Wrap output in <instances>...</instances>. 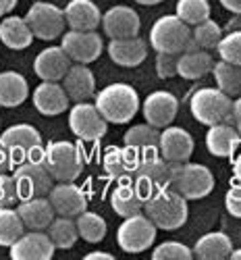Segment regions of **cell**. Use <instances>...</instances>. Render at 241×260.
<instances>
[{
	"instance_id": "obj_21",
	"label": "cell",
	"mask_w": 241,
	"mask_h": 260,
	"mask_svg": "<svg viewBox=\"0 0 241 260\" xmlns=\"http://www.w3.org/2000/svg\"><path fill=\"white\" fill-rule=\"evenodd\" d=\"M140 152H135L133 148L129 146H111L106 148V152L102 156V167L106 171L108 177H113L117 181H123V179H133V173L137 169V162H140Z\"/></svg>"
},
{
	"instance_id": "obj_4",
	"label": "cell",
	"mask_w": 241,
	"mask_h": 260,
	"mask_svg": "<svg viewBox=\"0 0 241 260\" xmlns=\"http://www.w3.org/2000/svg\"><path fill=\"white\" fill-rule=\"evenodd\" d=\"M0 140L11 150L17 167L23 162H46V146L42 144L40 132L29 123L11 125L3 132Z\"/></svg>"
},
{
	"instance_id": "obj_14",
	"label": "cell",
	"mask_w": 241,
	"mask_h": 260,
	"mask_svg": "<svg viewBox=\"0 0 241 260\" xmlns=\"http://www.w3.org/2000/svg\"><path fill=\"white\" fill-rule=\"evenodd\" d=\"M142 113H144V121L154 125L158 129H164L168 125H173L175 117L179 113V100L173 92L166 90H156L146 96V100L142 102Z\"/></svg>"
},
{
	"instance_id": "obj_29",
	"label": "cell",
	"mask_w": 241,
	"mask_h": 260,
	"mask_svg": "<svg viewBox=\"0 0 241 260\" xmlns=\"http://www.w3.org/2000/svg\"><path fill=\"white\" fill-rule=\"evenodd\" d=\"M214 69V58L210 50L202 48H191L179 54V64H177V75L187 79V81H198L212 73Z\"/></svg>"
},
{
	"instance_id": "obj_10",
	"label": "cell",
	"mask_w": 241,
	"mask_h": 260,
	"mask_svg": "<svg viewBox=\"0 0 241 260\" xmlns=\"http://www.w3.org/2000/svg\"><path fill=\"white\" fill-rule=\"evenodd\" d=\"M25 19L38 40L52 42L56 38H62L67 19H64V9L52 5V3H33L29 11L25 13Z\"/></svg>"
},
{
	"instance_id": "obj_47",
	"label": "cell",
	"mask_w": 241,
	"mask_h": 260,
	"mask_svg": "<svg viewBox=\"0 0 241 260\" xmlns=\"http://www.w3.org/2000/svg\"><path fill=\"white\" fill-rule=\"evenodd\" d=\"M17 5H19V0H0V19L7 17Z\"/></svg>"
},
{
	"instance_id": "obj_25",
	"label": "cell",
	"mask_w": 241,
	"mask_h": 260,
	"mask_svg": "<svg viewBox=\"0 0 241 260\" xmlns=\"http://www.w3.org/2000/svg\"><path fill=\"white\" fill-rule=\"evenodd\" d=\"M241 142V134L233 123H218L208 127L206 132V148L216 158H231Z\"/></svg>"
},
{
	"instance_id": "obj_44",
	"label": "cell",
	"mask_w": 241,
	"mask_h": 260,
	"mask_svg": "<svg viewBox=\"0 0 241 260\" xmlns=\"http://www.w3.org/2000/svg\"><path fill=\"white\" fill-rule=\"evenodd\" d=\"M15 158L11 154V150L3 144V140H0V173H13L15 171Z\"/></svg>"
},
{
	"instance_id": "obj_24",
	"label": "cell",
	"mask_w": 241,
	"mask_h": 260,
	"mask_svg": "<svg viewBox=\"0 0 241 260\" xmlns=\"http://www.w3.org/2000/svg\"><path fill=\"white\" fill-rule=\"evenodd\" d=\"M17 210L25 223V229L46 231L50 223L56 219V210L52 202L48 200V196H36L29 200H21L17 204Z\"/></svg>"
},
{
	"instance_id": "obj_18",
	"label": "cell",
	"mask_w": 241,
	"mask_h": 260,
	"mask_svg": "<svg viewBox=\"0 0 241 260\" xmlns=\"http://www.w3.org/2000/svg\"><path fill=\"white\" fill-rule=\"evenodd\" d=\"M48 200L52 202L56 214L60 216H77L87 210L85 191L75 185V181H56L48 193Z\"/></svg>"
},
{
	"instance_id": "obj_33",
	"label": "cell",
	"mask_w": 241,
	"mask_h": 260,
	"mask_svg": "<svg viewBox=\"0 0 241 260\" xmlns=\"http://www.w3.org/2000/svg\"><path fill=\"white\" fill-rule=\"evenodd\" d=\"M52 244L56 246V250H69L77 244L79 237V229H77V221L73 216H60L56 214V219L50 223V227L46 229Z\"/></svg>"
},
{
	"instance_id": "obj_42",
	"label": "cell",
	"mask_w": 241,
	"mask_h": 260,
	"mask_svg": "<svg viewBox=\"0 0 241 260\" xmlns=\"http://www.w3.org/2000/svg\"><path fill=\"white\" fill-rule=\"evenodd\" d=\"M179 54L175 52H156V75L160 79H170L177 75Z\"/></svg>"
},
{
	"instance_id": "obj_46",
	"label": "cell",
	"mask_w": 241,
	"mask_h": 260,
	"mask_svg": "<svg viewBox=\"0 0 241 260\" xmlns=\"http://www.w3.org/2000/svg\"><path fill=\"white\" fill-rule=\"evenodd\" d=\"M223 5L225 11L233 13V15H241V0H218Z\"/></svg>"
},
{
	"instance_id": "obj_31",
	"label": "cell",
	"mask_w": 241,
	"mask_h": 260,
	"mask_svg": "<svg viewBox=\"0 0 241 260\" xmlns=\"http://www.w3.org/2000/svg\"><path fill=\"white\" fill-rule=\"evenodd\" d=\"M29 98V83L19 71L0 73V106L17 108Z\"/></svg>"
},
{
	"instance_id": "obj_19",
	"label": "cell",
	"mask_w": 241,
	"mask_h": 260,
	"mask_svg": "<svg viewBox=\"0 0 241 260\" xmlns=\"http://www.w3.org/2000/svg\"><path fill=\"white\" fill-rule=\"evenodd\" d=\"M195 142L191 138V134L183 127L177 125H168L164 129H160V144L158 150L160 154L168 160V162H185L191 158L193 154Z\"/></svg>"
},
{
	"instance_id": "obj_5",
	"label": "cell",
	"mask_w": 241,
	"mask_h": 260,
	"mask_svg": "<svg viewBox=\"0 0 241 260\" xmlns=\"http://www.w3.org/2000/svg\"><path fill=\"white\" fill-rule=\"evenodd\" d=\"M170 187L187 200H202L214 189V175L200 162H173Z\"/></svg>"
},
{
	"instance_id": "obj_30",
	"label": "cell",
	"mask_w": 241,
	"mask_h": 260,
	"mask_svg": "<svg viewBox=\"0 0 241 260\" xmlns=\"http://www.w3.org/2000/svg\"><path fill=\"white\" fill-rule=\"evenodd\" d=\"M233 242L231 237L223 231H210L198 237L193 246V256L198 260H225L231 258Z\"/></svg>"
},
{
	"instance_id": "obj_7",
	"label": "cell",
	"mask_w": 241,
	"mask_h": 260,
	"mask_svg": "<svg viewBox=\"0 0 241 260\" xmlns=\"http://www.w3.org/2000/svg\"><path fill=\"white\" fill-rule=\"evenodd\" d=\"M150 46L156 52L181 54L191 44V29L177 15H162L150 27Z\"/></svg>"
},
{
	"instance_id": "obj_26",
	"label": "cell",
	"mask_w": 241,
	"mask_h": 260,
	"mask_svg": "<svg viewBox=\"0 0 241 260\" xmlns=\"http://www.w3.org/2000/svg\"><path fill=\"white\" fill-rule=\"evenodd\" d=\"M144 204H146V198L135 187L133 179L119 181L111 191V208H113L115 214L121 216V219L133 216L137 212H144Z\"/></svg>"
},
{
	"instance_id": "obj_43",
	"label": "cell",
	"mask_w": 241,
	"mask_h": 260,
	"mask_svg": "<svg viewBox=\"0 0 241 260\" xmlns=\"http://www.w3.org/2000/svg\"><path fill=\"white\" fill-rule=\"evenodd\" d=\"M225 208L231 216L241 219V181H233V185L229 187L225 196Z\"/></svg>"
},
{
	"instance_id": "obj_1",
	"label": "cell",
	"mask_w": 241,
	"mask_h": 260,
	"mask_svg": "<svg viewBox=\"0 0 241 260\" xmlns=\"http://www.w3.org/2000/svg\"><path fill=\"white\" fill-rule=\"evenodd\" d=\"M94 104L104 115V119L115 125H125L129 121H133L142 108L140 94L135 92V88L123 81H117V83L102 88L96 94Z\"/></svg>"
},
{
	"instance_id": "obj_40",
	"label": "cell",
	"mask_w": 241,
	"mask_h": 260,
	"mask_svg": "<svg viewBox=\"0 0 241 260\" xmlns=\"http://www.w3.org/2000/svg\"><path fill=\"white\" fill-rule=\"evenodd\" d=\"M216 52L221 56V60H227V62H233L241 67V29L223 36Z\"/></svg>"
},
{
	"instance_id": "obj_20",
	"label": "cell",
	"mask_w": 241,
	"mask_h": 260,
	"mask_svg": "<svg viewBox=\"0 0 241 260\" xmlns=\"http://www.w3.org/2000/svg\"><path fill=\"white\" fill-rule=\"evenodd\" d=\"M69 69H71V58L62 46L44 48L33 60V71L42 81H62Z\"/></svg>"
},
{
	"instance_id": "obj_34",
	"label": "cell",
	"mask_w": 241,
	"mask_h": 260,
	"mask_svg": "<svg viewBox=\"0 0 241 260\" xmlns=\"http://www.w3.org/2000/svg\"><path fill=\"white\" fill-rule=\"evenodd\" d=\"M212 77L216 81V88H221L231 98L241 96V67L239 64L218 60V62H214Z\"/></svg>"
},
{
	"instance_id": "obj_13",
	"label": "cell",
	"mask_w": 241,
	"mask_h": 260,
	"mask_svg": "<svg viewBox=\"0 0 241 260\" xmlns=\"http://www.w3.org/2000/svg\"><path fill=\"white\" fill-rule=\"evenodd\" d=\"M60 46L64 48V52L69 54V58L73 62L90 64V62L100 58V54L104 50V42H102V36L96 29L94 31L69 29V31L62 34Z\"/></svg>"
},
{
	"instance_id": "obj_3",
	"label": "cell",
	"mask_w": 241,
	"mask_h": 260,
	"mask_svg": "<svg viewBox=\"0 0 241 260\" xmlns=\"http://www.w3.org/2000/svg\"><path fill=\"white\" fill-rule=\"evenodd\" d=\"M233 102L221 88H198L189 96V111L195 121L206 127L233 123Z\"/></svg>"
},
{
	"instance_id": "obj_17",
	"label": "cell",
	"mask_w": 241,
	"mask_h": 260,
	"mask_svg": "<svg viewBox=\"0 0 241 260\" xmlns=\"http://www.w3.org/2000/svg\"><path fill=\"white\" fill-rule=\"evenodd\" d=\"M31 102L40 115L58 117L69 111L71 98L64 92L60 81H42L40 85H36V90L31 94Z\"/></svg>"
},
{
	"instance_id": "obj_28",
	"label": "cell",
	"mask_w": 241,
	"mask_h": 260,
	"mask_svg": "<svg viewBox=\"0 0 241 260\" xmlns=\"http://www.w3.org/2000/svg\"><path fill=\"white\" fill-rule=\"evenodd\" d=\"M33 31L25 17H3L0 21V42L11 50H25L33 44Z\"/></svg>"
},
{
	"instance_id": "obj_49",
	"label": "cell",
	"mask_w": 241,
	"mask_h": 260,
	"mask_svg": "<svg viewBox=\"0 0 241 260\" xmlns=\"http://www.w3.org/2000/svg\"><path fill=\"white\" fill-rule=\"evenodd\" d=\"M233 175H235V181H241V154L233 160Z\"/></svg>"
},
{
	"instance_id": "obj_37",
	"label": "cell",
	"mask_w": 241,
	"mask_h": 260,
	"mask_svg": "<svg viewBox=\"0 0 241 260\" xmlns=\"http://www.w3.org/2000/svg\"><path fill=\"white\" fill-rule=\"evenodd\" d=\"M210 3L208 0H177V7H175V15L189 27H195L202 21L210 19Z\"/></svg>"
},
{
	"instance_id": "obj_41",
	"label": "cell",
	"mask_w": 241,
	"mask_h": 260,
	"mask_svg": "<svg viewBox=\"0 0 241 260\" xmlns=\"http://www.w3.org/2000/svg\"><path fill=\"white\" fill-rule=\"evenodd\" d=\"M19 200V191L13 173H0V208L7 206H17Z\"/></svg>"
},
{
	"instance_id": "obj_12",
	"label": "cell",
	"mask_w": 241,
	"mask_h": 260,
	"mask_svg": "<svg viewBox=\"0 0 241 260\" xmlns=\"http://www.w3.org/2000/svg\"><path fill=\"white\" fill-rule=\"evenodd\" d=\"M13 177L17 183L19 200H29L36 196H48L52 185H54V177L48 171L46 162H23V165L15 167Z\"/></svg>"
},
{
	"instance_id": "obj_48",
	"label": "cell",
	"mask_w": 241,
	"mask_h": 260,
	"mask_svg": "<svg viewBox=\"0 0 241 260\" xmlns=\"http://www.w3.org/2000/svg\"><path fill=\"white\" fill-rule=\"evenodd\" d=\"M83 260H115V256L108 252H90L83 256Z\"/></svg>"
},
{
	"instance_id": "obj_15",
	"label": "cell",
	"mask_w": 241,
	"mask_h": 260,
	"mask_svg": "<svg viewBox=\"0 0 241 260\" xmlns=\"http://www.w3.org/2000/svg\"><path fill=\"white\" fill-rule=\"evenodd\" d=\"M140 29H142V19L135 13V9L131 7L117 5L102 15V31L111 40L135 38L140 36Z\"/></svg>"
},
{
	"instance_id": "obj_9",
	"label": "cell",
	"mask_w": 241,
	"mask_h": 260,
	"mask_svg": "<svg viewBox=\"0 0 241 260\" xmlns=\"http://www.w3.org/2000/svg\"><path fill=\"white\" fill-rule=\"evenodd\" d=\"M46 167L54 181H75L83 171V154L73 142L56 140L46 144Z\"/></svg>"
},
{
	"instance_id": "obj_32",
	"label": "cell",
	"mask_w": 241,
	"mask_h": 260,
	"mask_svg": "<svg viewBox=\"0 0 241 260\" xmlns=\"http://www.w3.org/2000/svg\"><path fill=\"white\" fill-rule=\"evenodd\" d=\"M123 144L133 148L135 152L146 154L152 152V150H158L160 144V129L150 125V123H137V125H131L125 136H123Z\"/></svg>"
},
{
	"instance_id": "obj_35",
	"label": "cell",
	"mask_w": 241,
	"mask_h": 260,
	"mask_svg": "<svg viewBox=\"0 0 241 260\" xmlns=\"http://www.w3.org/2000/svg\"><path fill=\"white\" fill-rule=\"evenodd\" d=\"M25 233V223L15 206L0 208V248H11Z\"/></svg>"
},
{
	"instance_id": "obj_36",
	"label": "cell",
	"mask_w": 241,
	"mask_h": 260,
	"mask_svg": "<svg viewBox=\"0 0 241 260\" xmlns=\"http://www.w3.org/2000/svg\"><path fill=\"white\" fill-rule=\"evenodd\" d=\"M77 229H79V237L85 240L87 244H98L106 237V231H108V225L106 221L98 212H92V210H85L77 216Z\"/></svg>"
},
{
	"instance_id": "obj_6",
	"label": "cell",
	"mask_w": 241,
	"mask_h": 260,
	"mask_svg": "<svg viewBox=\"0 0 241 260\" xmlns=\"http://www.w3.org/2000/svg\"><path fill=\"white\" fill-rule=\"evenodd\" d=\"M170 173H173V162H168L160 150H152L140 156L137 169L133 173V183L140 189V193L148 200L154 193L170 187Z\"/></svg>"
},
{
	"instance_id": "obj_45",
	"label": "cell",
	"mask_w": 241,
	"mask_h": 260,
	"mask_svg": "<svg viewBox=\"0 0 241 260\" xmlns=\"http://www.w3.org/2000/svg\"><path fill=\"white\" fill-rule=\"evenodd\" d=\"M233 125L237 127V132L241 134V96H237L235 102H233Z\"/></svg>"
},
{
	"instance_id": "obj_8",
	"label": "cell",
	"mask_w": 241,
	"mask_h": 260,
	"mask_svg": "<svg viewBox=\"0 0 241 260\" xmlns=\"http://www.w3.org/2000/svg\"><path fill=\"white\" fill-rule=\"evenodd\" d=\"M158 227L146 212H137L133 216H127L117 229V244L127 254H140L152 248L156 242Z\"/></svg>"
},
{
	"instance_id": "obj_22",
	"label": "cell",
	"mask_w": 241,
	"mask_h": 260,
	"mask_svg": "<svg viewBox=\"0 0 241 260\" xmlns=\"http://www.w3.org/2000/svg\"><path fill=\"white\" fill-rule=\"evenodd\" d=\"M106 52L111 60L119 67H140V64L148 58V42L142 40L140 36L135 38H121V40H111L106 46Z\"/></svg>"
},
{
	"instance_id": "obj_38",
	"label": "cell",
	"mask_w": 241,
	"mask_h": 260,
	"mask_svg": "<svg viewBox=\"0 0 241 260\" xmlns=\"http://www.w3.org/2000/svg\"><path fill=\"white\" fill-rule=\"evenodd\" d=\"M191 38L195 42V46L202 48V50H216L218 44L223 40V29L221 25L212 19H206L202 23H198L191 29Z\"/></svg>"
},
{
	"instance_id": "obj_23",
	"label": "cell",
	"mask_w": 241,
	"mask_h": 260,
	"mask_svg": "<svg viewBox=\"0 0 241 260\" xmlns=\"http://www.w3.org/2000/svg\"><path fill=\"white\" fill-rule=\"evenodd\" d=\"M62 88L69 94L71 102H87L96 98V77L92 73V69L87 64L75 62L71 64V69L67 71V75L62 77Z\"/></svg>"
},
{
	"instance_id": "obj_2",
	"label": "cell",
	"mask_w": 241,
	"mask_h": 260,
	"mask_svg": "<svg viewBox=\"0 0 241 260\" xmlns=\"http://www.w3.org/2000/svg\"><path fill=\"white\" fill-rule=\"evenodd\" d=\"M189 200L183 198L179 191L166 187L152 198L146 200L144 212L150 216L154 225L162 231H177L189 219Z\"/></svg>"
},
{
	"instance_id": "obj_50",
	"label": "cell",
	"mask_w": 241,
	"mask_h": 260,
	"mask_svg": "<svg viewBox=\"0 0 241 260\" xmlns=\"http://www.w3.org/2000/svg\"><path fill=\"white\" fill-rule=\"evenodd\" d=\"M137 5H144V7H156L160 3H164V0H135Z\"/></svg>"
},
{
	"instance_id": "obj_27",
	"label": "cell",
	"mask_w": 241,
	"mask_h": 260,
	"mask_svg": "<svg viewBox=\"0 0 241 260\" xmlns=\"http://www.w3.org/2000/svg\"><path fill=\"white\" fill-rule=\"evenodd\" d=\"M64 19L69 29L94 31L98 25H102V11L94 0H69L64 7Z\"/></svg>"
},
{
	"instance_id": "obj_11",
	"label": "cell",
	"mask_w": 241,
	"mask_h": 260,
	"mask_svg": "<svg viewBox=\"0 0 241 260\" xmlns=\"http://www.w3.org/2000/svg\"><path fill=\"white\" fill-rule=\"evenodd\" d=\"M69 129L75 138L83 142H98L108 132V121L90 100L75 102L69 108Z\"/></svg>"
},
{
	"instance_id": "obj_16",
	"label": "cell",
	"mask_w": 241,
	"mask_h": 260,
	"mask_svg": "<svg viewBox=\"0 0 241 260\" xmlns=\"http://www.w3.org/2000/svg\"><path fill=\"white\" fill-rule=\"evenodd\" d=\"M56 246L52 244L48 231L27 229L19 240L9 248L13 260H52Z\"/></svg>"
},
{
	"instance_id": "obj_51",
	"label": "cell",
	"mask_w": 241,
	"mask_h": 260,
	"mask_svg": "<svg viewBox=\"0 0 241 260\" xmlns=\"http://www.w3.org/2000/svg\"><path fill=\"white\" fill-rule=\"evenodd\" d=\"M231 260H241V248H237V250L231 252Z\"/></svg>"
},
{
	"instance_id": "obj_39",
	"label": "cell",
	"mask_w": 241,
	"mask_h": 260,
	"mask_svg": "<svg viewBox=\"0 0 241 260\" xmlns=\"http://www.w3.org/2000/svg\"><path fill=\"white\" fill-rule=\"evenodd\" d=\"M193 248L181 242H162L152 250V260H191Z\"/></svg>"
}]
</instances>
